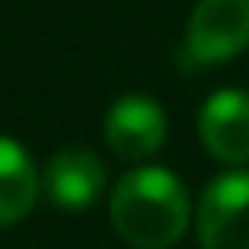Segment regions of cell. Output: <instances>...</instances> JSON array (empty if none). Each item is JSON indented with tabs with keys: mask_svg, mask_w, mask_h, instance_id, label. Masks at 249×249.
Returning <instances> with one entry per match:
<instances>
[{
	"mask_svg": "<svg viewBox=\"0 0 249 249\" xmlns=\"http://www.w3.org/2000/svg\"><path fill=\"white\" fill-rule=\"evenodd\" d=\"M110 224L136 249H169L191 224V195L176 172L140 165L114 183Z\"/></svg>",
	"mask_w": 249,
	"mask_h": 249,
	"instance_id": "cell-1",
	"label": "cell"
},
{
	"mask_svg": "<svg viewBox=\"0 0 249 249\" xmlns=\"http://www.w3.org/2000/svg\"><path fill=\"white\" fill-rule=\"evenodd\" d=\"M195 224L202 249H249V169L205 183Z\"/></svg>",
	"mask_w": 249,
	"mask_h": 249,
	"instance_id": "cell-2",
	"label": "cell"
},
{
	"mask_svg": "<svg viewBox=\"0 0 249 249\" xmlns=\"http://www.w3.org/2000/svg\"><path fill=\"white\" fill-rule=\"evenodd\" d=\"M249 48V0H198L187 18L183 52L198 66H216Z\"/></svg>",
	"mask_w": 249,
	"mask_h": 249,
	"instance_id": "cell-3",
	"label": "cell"
},
{
	"mask_svg": "<svg viewBox=\"0 0 249 249\" xmlns=\"http://www.w3.org/2000/svg\"><path fill=\"white\" fill-rule=\"evenodd\" d=\"M169 121H165L161 103H154L150 95H121L117 103H110L107 121H103V136H107L110 150L124 161H143L165 143Z\"/></svg>",
	"mask_w": 249,
	"mask_h": 249,
	"instance_id": "cell-4",
	"label": "cell"
},
{
	"mask_svg": "<svg viewBox=\"0 0 249 249\" xmlns=\"http://www.w3.org/2000/svg\"><path fill=\"white\" fill-rule=\"evenodd\" d=\"M198 136L205 150L227 165L249 161V92L220 88L198 110Z\"/></svg>",
	"mask_w": 249,
	"mask_h": 249,
	"instance_id": "cell-5",
	"label": "cell"
},
{
	"mask_svg": "<svg viewBox=\"0 0 249 249\" xmlns=\"http://www.w3.org/2000/svg\"><path fill=\"white\" fill-rule=\"evenodd\" d=\"M40 187L59 209H88L107 187V169L92 150L66 147L44 165Z\"/></svg>",
	"mask_w": 249,
	"mask_h": 249,
	"instance_id": "cell-6",
	"label": "cell"
},
{
	"mask_svg": "<svg viewBox=\"0 0 249 249\" xmlns=\"http://www.w3.org/2000/svg\"><path fill=\"white\" fill-rule=\"evenodd\" d=\"M40 191V176L33 169L30 154L15 140L0 136V227L22 220L33 209Z\"/></svg>",
	"mask_w": 249,
	"mask_h": 249,
	"instance_id": "cell-7",
	"label": "cell"
}]
</instances>
